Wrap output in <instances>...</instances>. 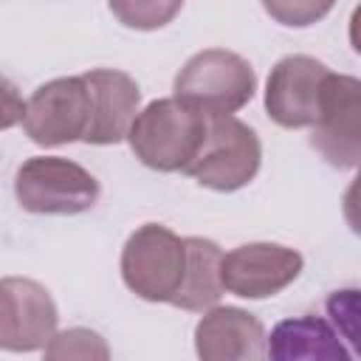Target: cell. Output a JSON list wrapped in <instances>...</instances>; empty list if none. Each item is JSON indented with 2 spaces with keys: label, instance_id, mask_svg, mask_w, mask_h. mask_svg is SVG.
<instances>
[{
  "label": "cell",
  "instance_id": "18",
  "mask_svg": "<svg viewBox=\"0 0 361 361\" xmlns=\"http://www.w3.org/2000/svg\"><path fill=\"white\" fill-rule=\"evenodd\" d=\"M336 0H262L265 14L288 28H307L316 25L330 14Z\"/></svg>",
  "mask_w": 361,
  "mask_h": 361
},
{
  "label": "cell",
  "instance_id": "14",
  "mask_svg": "<svg viewBox=\"0 0 361 361\" xmlns=\"http://www.w3.org/2000/svg\"><path fill=\"white\" fill-rule=\"evenodd\" d=\"M186 248H189V262H186V276L183 285L178 290V296L172 299L175 307L180 310H192V313H203L209 307H214L226 290L223 282V251L217 243L206 240V237H186Z\"/></svg>",
  "mask_w": 361,
  "mask_h": 361
},
{
  "label": "cell",
  "instance_id": "3",
  "mask_svg": "<svg viewBox=\"0 0 361 361\" xmlns=\"http://www.w3.org/2000/svg\"><path fill=\"white\" fill-rule=\"evenodd\" d=\"M257 73L248 59L226 48H206L175 76V96L206 116H231L251 102Z\"/></svg>",
  "mask_w": 361,
  "mask_h": 361
},
{
  "label": "cell",
  "instance_id": "11",
  "mask_svg": "<svg viewBox=\"0 0 361 361\" xmlns=\"http://www.w3.org/2000/svg\"><path fill=\"white\" fill-rule=\"evenodd\" d=\"M82 76L90 87V130L85 144L107 147L124 141L141 113V90L135 79L116 68H93Z\"/></svg>",
  "mask_w": 361,
  "mask_h": 361
},
{
  "label": "cell",
  "instance_id": "15",
  "mask_svg": "<svg viewBox=\"0 0 361 361\" xmlns=\"http://www.w3.org/2000/svg\"><path fill=\"white\" fill-rule=\"evenodd\" d=\"M107 6L124 28L158 31L180 14L183 0H107Z\"/></svg>",
  "mask_w": 361,
  "mask_h": 361
},
{
  "label": "cell",
  "instance_id": "19",
  "mask_svg": "<svg viewBox=\"0 0 361 361\" xmlns=\"http://www.w3.org/2000/svg\"><path fill=\"white\" fill-rule=\"evenodd\" d=\"M341 209H344V220H347L350 231L361 237V164H358V172H355V178L350 180V186L344 192Z\"/></svg>",
  "mask_w": 361,
  "mask_h": 361
},
{
  "label": "cell",
  "instance_id": "16",
  "mask_svg": "<svg viewBox=\"0 0 361 361\" xmlns=\"http://www.w3.org/2000/svg\"><path fill=\"white\" fill-rule=\"evenodd\" d=\"M48 361H107L110 347L104 338L87 327H71L56 333L45 347Z\"/></svg>",
  "mask_w": 361,
  "mask_h": 361
},
{
  "label": "cell",
  "instance_id": "20",
  "mask_svg": "<svg viewBox=\"0 0 361 361\" xmlns=\"http://www.w3.org/2000/svg\"><path fill=\"white\" fill-rule=\"evenodd\" d=\"M350 45L355 54H361V3L355 6L353 17H350Z\"/></svg>",
  "mask_w": 361,
  "mask_h": 361
},
{
  "label": "cell",
  "instance_id": "5",
  "mask_svg": "<svg viewBox=\"0 0 361 361\" xmlns=\"http://www.w3.org/2000/svg\"><path fill=\"white\" fill-rule=\"evenodd\" d=\"M262 147L257 133L234 116H209L200 152L183 169L212 192H237L259 172Z\"/></svg>",
  "mask_w": 361,
  "mask_h": 361
},
{
  "label": "cell",
  "instance_id": "2",
  "mask_svg": "<svg viewBox=\"0 0 361 361\" xmlns=\"http://www.w3.org/2000/svg\"><path fill=\"white\" fill-rule=\"evenodd\" d=\"M186 262V237L161 223H144L121 248V279L138 299L172 305L183 285Z\"/></svg>",
  "mask_w": 361,
  "mask_h": 361
},
{
  "label": "cell",
  "instance_id": "8",
  "mask_svg": "<svg viewBox=\"0 0 361 361\" xmlns=\"http://www.w3.org/2000/svg\"><path fill=\"white\" fill-rule=\"evenodd\" d=\"M56 305L51 293L25 276L0 282V347L6 353L45 350L56 336Z\"/></svg>",
  "mask_w": 361,
  "mask_h": 361
},
{
  "label": "cell",
  "instance_id": "9",
  "mask_svg": "<svg viewBox=\"0 0 361 361\" xmlns=\"http://www.w3.org/2000/svg\"><path fill=\"white\" fill-rule=\"evenodd\" d=\"M327 73H330L327 65L307 54L282 56L271 68L265 85L268 116L285 130L313 127L319 118V102Z\"/></svg>",
  "mask_w": 361,
  "mask_h": 361
},
{
  "label": "cell",
  "instance_id": "17",
  "mask_svg": "<svg viewBox=\"0 0 361 361\" xmlns=\"http://www.w3.org/2000/svg\"><path fill=\"white\" fill-rule=\"evenodd\" d=\"M324 307H327V316L336 333L353 347L355 355H361V288L333 290Z\"/></svg>",
  "mask_w": 361,
  "mask_h": 361
},
{
  "label": "cell",
  "instance_id": "10",
  "mask_svg": "<svg viewBox=\"0 0 361 361\" xmlns=\"http://www.w3.org/2000/svg\"><path fill=\"white\" fill-rule=\"evenodd\" d=\"M302 254L288 245L248 243L223 257V282L240 299H268L285 290L302 274Z\"/></svg>",
  "mask_w": 361,
  "mask_h": 361
},
{
  "label": "cell",
  "instance_id": "1",
  "mask_svg": "<svg viewBox=\"0 0 361 361\" xmlns=\"http://www.w3.org/2000/svg\"><path fill=\"white\" fill-rule=\"evenodd\" d=\"M209 116L197 107L172 99L149 102L130 127V149L155 172H183L203 147Z\"/></svg>",
  "mask_w": 361,
  "mask_h": 361
},
{
  "label": "cell",
  "instance_id": "6",
  "mask_svg": "<svg viewBox=\"0 0 361 361\" xmlns=\"http://www.w3.org/2000/svg\"><path fill=\"white\" fill-rule=\"evenodd\" d=\"M23 130L39 147L85 141L90 130V87L85 76H62L39 85L23 110Z\"/></svg>",
  "mask_w": 361,
  "mask_h": 361
},
{
  "label": "cell",
  "instance_id": "4",
  "mask_svg": "<svg viewBox=\"0 0 361 361\" xmlns=\"http://www.w3.org/2000/svg\"><path fill=\"white\" fill-rule=\"evenodd\" d=\"M17 203L31 214H82L99 200V180L79 164L56 155L28 158L14 178Z\"/></svg>",
  "mask_w": 361,
  "mask_h": 361
},
{
  "label": "cell",
  "instance_id": "13",
  "mask_svg": "<svg viewBox=\"0 0 361 361\" xmlns=\"http://www.w3.org/2000/svg\"><path fill=\"white\" fill-rule=\"evenodd\" d=\"M268 355L276 361H296V358L350 361V350L341 344L336 327L319 316H296L279 322L268 336Z\"/></svg>",
  "mask_w": 361,
  "mask_h": 361
},
{
  "label": "cell",
  "instance_id": "12",
  "mask_svg": "<svg viewBox=\"0 0 361 361\" xmlns=\"http://www.w3.org/2000/svg\"><path fill=\"white\" fill-rule=\"evenodd\" d=\"M195 350L203 361H259L268 355V336L254 313L214 305L195 327Z\"/></svg>",
  "mask_w": 361,
  "mask_h": 361
},
{
  "label": "cell",
  "instance_id": "7",
  "mask_svg": "<svg viewBox=\"0 0 361 361\" xmlns=\"http://www.w3.org/2000/svg\"><path fill=\"white\" fill-rule=\"evenodd\" d=\"M313 149L338 169L361 164V79L327 73L319 102V118L310 127Z\"/></svg>",
  "mask_w": 361,
  "mask_h": 361
}]
</instances>
